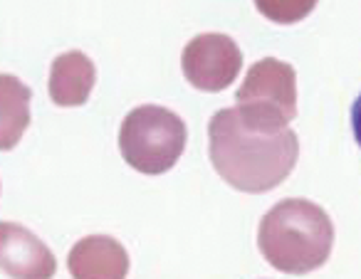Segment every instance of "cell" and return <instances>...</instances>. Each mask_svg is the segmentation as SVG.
<instances>
[{
	"label": "cell",
	"instance_id": "obj_11",
	"mask_svg": "<svg viewBox=\"0 0 361 279\" xmlns=\"http://www.w3.org/2000/svg\"><path fill=\"white\" fill-rule=\"evenodd\" d=\"M351 129H354V136L361 146V94L356 97L354 106H351Z\"/></svg>",
	"mask_w": 361,
	"mask_h": 279
},
{
	"label": "cell",
	"instance_id": "obj_9",
	"mask_svg": "<svg viewBox=\"0 0 361 279\" xmlns=\"http://www.w3.org/2000/svg\"><path fill=\"white\" fill-rule=\"evenodd\" d=\"M32 89L16 75H0V151H11L20 144L30 126Z\"/></svg>",
	"mask_w": 361,
	"mask_h": 279
},
{
	"label": "cell",
	"instance_id": "obj_1",
	"mask_svg": "<svg viewBox=\"0 0 361 279\" xmlns=\"http://www.w3.org/2000/svg\"><path fill=\"white\" fill-rule=\"evenodd\" d=\"M211 163L228 185L243 193H267L295 170L300 141L292 129L277 134L257 131L240 111L221 109L208 124Z\"/></svg>",
	"mask_w": 361,
	"mask_h": 279
},
{
	"label": "cell",
	"instance_id": "obj_10",
	"mask_svg": "<svg viewBox=\"0 0 361 279\" xmlns=\"http://www.w3.org/2000/svg\"><path fill=\"white\" fill-rule=\"evenodd\" d=\"M319 0H255V8L277 25H292L310 16Z\"/></svg>",
	"mask_w": 361,
	"mask_h": 279
},
{
	"label": "cell",
	"instance_id": "obj_4",
	"mask_svg": "<svg viewBox=\"0 0 361 279\" xmlns=\"http://www.w3.org/2000/svg\"><path fill=\"white\" fill-rule=\"evenodd\" d=\"M238 111L250 129L277 134L297 116V72L275 57L255 62L238 89Z\"/></svg>",
	"mask_w": 361,
	"mask_h": 279
},
{
	"label": "cell",
	"instance_id": "obj_7",
	"mask_svg": "<svg viewBox=\"0 0 361 279\" xmlns=\"http://www.w3.org/2000/svg\"><path fill=\"white\" fill-rule=\"evenodd\" d=\"M67 267L72 279H126L129 254L109 235H90L70 249Z\"/></svg>",
	"mask_w": 361,
	"mask_h": 279
},
{
	"label": "cell",
	"instance_id": "obj_6",
	"mask_svg": "<svg viewBox=\"0 0 361 279\" xmlns=\"http://www.w3.org/2000/svg\"><path fill=\"white\" fill-rule=\"evenodd\" d=\"M0 269L13 279H52L57 259L35 232L18 223H0Z\"/></svg>",
	"mask_w": 361,
	"mask_h": 279
},
{
	"label": "cell",
	"instance_id": "obj_8",
	"mask_svg": "<svg viewBox=\"0 0 361 279\" xmlns=\"http://www.w3.org/2000/svg\"><path fill=\"white\" fill-rule=\"evenodd\" d=\"M97 82L94 62L80 50L55 57L50 70V99L57 106H82L90 99Z\"/></svg>",
	"mask_w": 361,
	"mask_h": 279
},
{
	"label": "cell",
	"instance_id": "obj_3",
	"mask_svg": "<svg viewBox=\"0 0 361 279\" xmlns=\"http://www.w3.org/2000/svg\"><path fill=\"white\" fill-rule=\"evenodd\" d=\"M188 131L176 111L156 104L136 106L119 129V151L134 170L161 175L178 163Z\"/></svg>",
	"mask_w": 361,
	"mask_h": 279
},
{
	"label": "cell",
	"instance_id": "obj_5",
	"mask_svg": "<svg viewBox=\"0 0 361 279\" xmlns=\"http://www.w3.org/2000/svg\"><path fill=\"white\" fill-rule=\"evenodd\" d=\"M183 75L201 92H223L238 80L243 67V52L238 42L221 32L196 35L180 57Z\"/></svg>",
	"mask_w": 361,
	"mask_h": 279
},
{
	"label": "cell",
	"instance_id": "obj_2",
	"mask_svg": "<svg viewBox=\"0 0 361 279\" xmlns=\"http://www.w3.org/2000/svg\"><path fill=\"white\" fill-rule=\"evenodd\" d=\"M334 225L326 210L302 198L272 205L257 228L262 257L285 274H307L329 259Z\"/></svg>",
	"mask_w": 361,
	"mask_h": 279
}]
</instances>
